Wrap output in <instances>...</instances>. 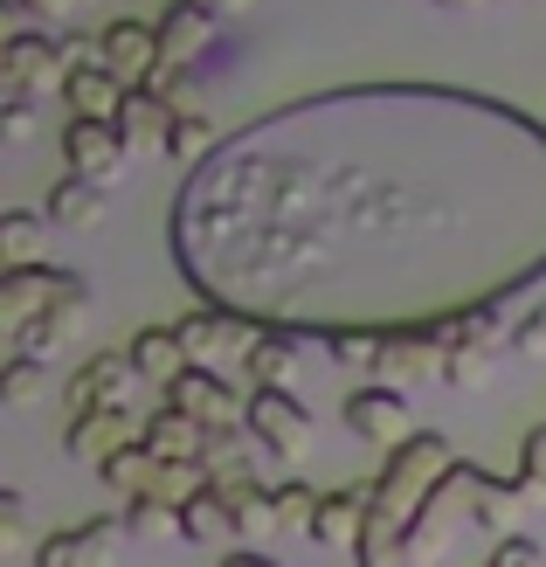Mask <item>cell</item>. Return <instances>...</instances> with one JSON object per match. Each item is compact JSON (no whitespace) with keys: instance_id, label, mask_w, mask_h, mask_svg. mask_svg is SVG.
Wrapping results in <instances>:
<instances>
[{"instance_id":"d590c367","label":"cell","mask_w":546,"mask_h":567,"mask_svg":"<svg viewBox=\"0 0 546 567\" xmlns=\"http://www.w3.org/2000/svg\"><path fill=\"white\" fill-rule=\"evenodd\" d=\"M153 91L174 104V111H200V83H194V70L187 63H174V70H159L153 76Z\"/></svg>"},{"instance_id":"7c38bea8","label":"cell","mask_w":546,"mask_h":567,"mask_svg":"<svg viewBox=\"0 0 546 567\" xmlns=\"http://www.w3.org/2000/svg\"><path fill=\"white\" fill-rule=\"evenodd\" d=\"M119 540H125V513H119V519L97 513V519H83V526L49 533V540L35 547V567H111Z\"/></svg>"},{"instance_id":"ba28073f","label":"cell","mask_w":546,"mask_h":567,"mask_svg":"<svg viewBox=\"0 0 546 567\" xmlns=\"http://www.w3.org/2000/svg\"><path fill=\"white\" fill-rule=\"evenodd\" d=\"M70 277H76V270H55V264H8V277H0V332L21 339L55 298H63Z\"/></svg>"},{"instance_id":"60d3db41","label":"cell","mask_w":546,"mask_h":567,"mask_svg":"<svg viewBox=\"0 0 546 567\" xmlns=\"http://www.w3.org/2000/svg\"><path fill=\"white\" fill-rule=\"evenodd\" d=\"M215 567H284V560H270L264 547H236V554H222Z\"/></svg>"},{"instance_id":"4316f807","label":"cell","mask_w":546,"mask_h":567,"mask_svg":"<svg viewBox=\"0 0 546 567\" xmlns=\"http://www.w3.org/2000/svg\"><path fill=\"white\" fill-rule=\"evenodd\" d=\"M222 492V505H228V519H236V540H264V533H277V505H270V485H215Z\"/></svg>"},{"instance_id":"8d00e7d4","label":"cell","mask_w":546,"mask_h":567,"mask_svg":"<svg viewBox=\"0 0 546 567\" xmlns=\"http://www.w3.org/2000/svg\"><path fill=\"white\" fill-rule=\"evenodd\" d=\"M0 547H8V554L28 547V498L21 492H0Z\"/></svg>"},{"instance_id":"d6986e66","label":"cell","mask_w":546,"mask_h":567,"mask_svg":"<svg viewBox=\"0 0 546 567\" xmlns=\"http://www.w3.org/2000/svg\"><path fill=\"white\" fill-rule=\"evenodd\" d=\"M367 498H373V485H339V492H319V505H311L305 533H311L319 547H360Z\"/></svg>"},{"instance_id":"f6af8a7d","label":"cell","mask_w":546,"mask_h":567,"mask_svg":"<svg viewBox=\"0 0 546 567\" xmlns=\"http://www.w3.org/2000/svg\"><path fill=\"white\" fill-rule=\"evenodd\" d=\"M249 8V0H215V14H243Z\"/></svg>"},{"instance_id":"5b68a950","label":"cell","mask_w":546,"mask_h":567,"mask_svg":"<svg viewBox=\"0 0 546 567\" xmlns=\"http://www.w3.org/2000/svg\"><path fill=\"white\" fill-rule=\"evenodd\" d=\"M63 159H70V174L97 181V187H119L132 174V146L111 118H70L63 125Z\"/></svg>"},{"instance_id":"8992f818","label":"cell","mask_w":546,"mask_h":567,"mask_svg":"<svg viewBox=\"0 0 546 567\" xmlns=\"http://www.w3.org/2000/svg\"><path fill=\"white\" fill-rule=\"evenodd\" d=\"M339 422H347L360 443H373V450H394L401 436H415V409H409V394L388 388V381L353 388V394H347V409H339Z\"/></svg>"},{"instance_id":"52a82bcc","label":"cell","mask_w":546,"mask_h":567,"mask_svg":"<svg viewBox=\"0 0 546 567\" xmlns=\"http://www.w3.org/2000/svg\"><path fill=\"white\" fill-rule=\"evenodd\" d=\"M498 374V311L443 326V381L450 388H484Z\"/></svg>"},{"instance_id":"8fae6325","label":"cell","mask_w":546,"mask_h":567,"mask_svg":"<svg viewBox=\"0 0 546 567\" xmlns=\"http://www.w3.org/2000/svg\"><path fill=\"white\" fill-rule=\"evenodd\" d=\"M174 326H181V347H187L194 367H215V360H228V353H249L256 332H264V326L236 319V311H215V305H194L187 319H174Z\"/></svg>"},{"instance_id":"e575fe53","label":"cell","mask_w":546,"mask_h":567,"mask_svg":"<svg viewBox=\"0 0 546 567\" xmlns=\"http://www.w3.org/2000/svg\"><path fill=\"white\" fill-rule=\"evenodd\" d=\"M512 477L533 492V505L546 498V422H539V430H526V443H519V471H512Z\"/></svg>"},{"instance_id":"2e32d148","label":"cell","mask_w":546,"mask_h":567,"mask_svg":"<svg viewBox=\"0 0 546 567\" xmlns=\"http://www.w3.org/2000/svg\"><path fill=\"white\" fill-rule=\"evenodd\" d=\"M125 97H132V83L111 63H70V76H63V111L70 118H111L119 125Z\"/></svg>"},{"instance_id":"ffe728a7","label":"cell","mask_w":546,"mask_h":567,"mask_svg":"<svg viewBox=\"0 0 546 567\" xmlns=\"http://www.w3.org/2000/svg\"><path fill=\"white\" fill-rule=\"evenodd\" d=\"M159 70H174V63H194L200 49H208V35H215V8H200V0H174L159 21Z\"/></svg>"},{"instance_id":"6da1fadb","label":"cell","mask_w":546,"mask_h":567,"mask_svg":"<svg viewBox=\"0 0 546 567\" xmlns=\"http://www.w3.org/2000/svg\"><path fill=\"white\" fill-rule=\"evenodd\" d=\"M181 284L249 326L443 332L546 277V118L464 83H347L187 166Z\"/></svg>"},{"instance_id":"bcb514c9","label":"cell","mask_w":546,"mask_h":567,"mask_svg":"<svg viewBox=\"0 0 546 567\" xmlns=\"http://www.w3.org/2000/svg\"><path fill=\"white\" fill-rule=\"evenodd\" d=\"M200 8H215V0H200Z\"/></svg>"},{"instance_id":"1f68e13d","label":"cell","mask_w":546,"mask_h":567,"mask_svg":"<svg viewBox=\"0 0 546 567\" xmlns=\"http://www.w3.org/2000/svg\"><path fill=\"white\" fill-rule=\"evenodd\" d=\"M42 381H49V360H28V353H14L8 367H0V402H8V409L42 402Z\"/></svg>"},{"instance_id":"603a6c76","label":"cell","mask_w":546,"mask_h":567,"mask_svg":"<svg viewBox=\"0 0 546 567\" xmlns=\"http://www.w3.org/2000/svg\"><path fill=\"white\" fill-rule=\"evenodd\" d=\"M132 367H138V381H159V388H174L187 374V347H181V326H146V332H132Z\"/></svg>"},{"instance_id":"f546056e","label":"cell","mask_w":546,"mask_h":567,"mask_svg":"<svg viewBox=\"0 0 546 567\" xmlns=\"http://www.w3.org/2000/svg\"><path fill=\"white\" fill-rule=\"evenodd\" d=\"M55 229L49 215H35V208H8L0 215V257L8 264H42V236Z\"/></svg>"},{"instance_id":"7a4b0ae2","label":"cell","mask_w":546,"mask_h":567,"mask_svg":"<svg viewBox=\"0 0 546 567\" xmlns=\"http://www.w3.org/2000/svg\"><path fill=\"white\" fill-rule=\"evenodd\" d=\"M450 464H456V443H450L443 430H415V436H401V443L388 450L381 477H373V513L394 519V526H409V519H415V505L436 492V477H443Z\"/></svg>"},{"instance_id":"4fadbf2b","label":"cell","mask_w":546,"mask_h":567,"mask_svg":"<svg viewBox=\"0 0 546 567\" xmlns=\"http://www.w3.org/2000/svg\"><path fill=\"white\" fill-rule=\"evenodd\" d=\"M166 402L181 415H194L200 430H236L243 422V402H236V388L222 381V367H187V374L166 388Z\"/></svg>"},{"instance_id":"9a60e30c","label":"cell","mask_w":546,"mask_h":567,"mask_svg":"<svg viewBox=\"0 0 546 567\" xmlns=\"http://www.w3.org/2000/svg\"><path fill=\"white\" fill-rule=\"evenodd\" d=\"M146 436V422H132V409L119 402V409H91V415H76V422H63V450L70 457H83V464H104L111 450H125V443H138Z\"/></svg>"},{"instance_id":"484cf974","label":"cell","mask_w":546,"mask_h":567,"mask_svg":"<svg viewBox=\"0 0 546 567\" xmlns=\"http://www.w3.org/2000/svg\"><path fill=\"white\" fill-rule=\"evenodd\" d=\"M42 215L55 221V229H97V221H104V187L83 181V174H63V181L49 187Z\"/></svg>"},{"instance_id":"3957f363","label":"cell","mask_w":546,"mask_h":567,"mask_svg":"<svg viewBox=\"0 0 546 567\" xmlns=\"http://www.w3.org/2000/svg\"><path fill=\"white\" fill-rule=\"evenodd\" d=\"M243 430L256 436V450H277V457H305L311 450V415L291 388H249L243 394Z\"/></svg>"},{"instance_id":"f35d334b","label":"cell","mask_w":546,"mask_h":567,"mask_svg":"<svg viewBox=\"0 0 546 567\" xmlns=\"http://www.w3.org/2000/svg\"><path fill=\"white\" fill-rule=\"evenodd\" d=\"M492 567H539V540H533V533H498V540H492Z\"/></svg>"},{"instance_id":"f1b7e54d","label":"cell","mask_w":546,"mask_h":567,"mask_svg":"<svg viewBox=\"0 0 546 567\" xmlns=\"http://www.w3.org/2000/svg\"><path fill=\"white\" fill-rule=\"evenodd\" d=\"M222 533H236V519H228L222 492H215V485H208V492H194V498L181 505V540H194V547H222Z\"/></svg>"},{"instance_id":"9c48e42d","label":"cell","mask_w":546,"mask_h":567,"mask_svg":"<svg viewBox=\"0 0 546 567\" xmlns=\"http://www.w3.org/2000/svg\"><path fill=\"white\" fill-rule=\"evenodd\" d=\"M132 381H138L132 353H91V360H83L76 374L63 381V422L91 415V409H119L125 394H132Z\"/></svg>"},{"instance_id":"74e56055","label":"cell","mask_w":546,"mask_h":567,"mask_svg":"<svg viewBox=\"0 0 546 567\" xmlns=\"http://www.w3.org/2000/svg\"><path fill=\"white\" fill-rule=\"evenodd\" d=\"M505 339H512V353H526V360H546V305H533V311H526V319L512 326Z\"/></svg>"},{"instance_id":"7dc6e473","label":"cell","mask_w":546,"mask_h":567,"mask_svg":"<svg viewBox=\"0 0 546 567\" xmlns=\"http://www.w3.org/2000/svg\"><path fill=\"white\" fill-rule=\"evenodd\" d=\"M484 567H492V560H484Z\"/></svg>"},{"instance_id":"7402d4cb","label":"cell","mask_w":546,"mask_h":567,"mask_svg":"<svg viewBox=\"0 0 546 567\" xmlns=\"http://www.w3.org/2000/svg\"><path fill=\"white\" fill-rule=\"evenodd\" d=\"M159 477H166V457H153L146 443H125L97 464V485L111 498H159Z\"/></svg>"},{"instance_id":"83f0119b","label":"cell","mask_w":546,"mask_h":567,"mask_svg":"<svg viewBox=\"0 0 546 567\" xmlns=\"http://www.w3.org/2000/svg\"><path fill=\"white\" fill-rule=\"evenodd\" d=\"M215 146H222V125L208 118V111H174V138H166V159H174L181 174H187V166H200Z\"/></svg>"},{"instance_id":"cb8c5ba5","label":"cell","mask_w":546,"mask_h":567,"mask_svg":"<svg viewBox=\"0 0 546 567\" xmlns=\"http://www.w3.org/2000/svg\"><path fill=\"white\" fill-rule=\"evenodd\" d=\"M298 339H305V332H277V326L256 332V347L243 353L249 388H291V381H298Z\"/></svg>"},{"instance_id":"b9f144b4","label":"cell","mask_w":546,"mask_h":567,"mask_svg":"<svg viewBox=\"0 0 546 567\" xmlns=\"http://www.w3.org/2000/svg\"><path fill=\"white\" fill-rule=\"evenodd\" d=\"M14 8H28V14H70V8H83V0H14Z\"/></svg>"},{"instance_id":"30bf717a","label":"cell","mask_w":546,"mask_h":567,"mask_svg":"<svg viewBox=\"0 0 546 567\" xmlns=\"http://www.w3.org/2000/svg\"><path fill=\"white\" fill-rule=\"evenodd\" d=\"M0 76H8V97H63V76H70L63 42H49V35H14Z\"/></svg>"},{"instance_id":"4dcf8cb0","label":"cell","mask_w":546,"mask_h":567,"mask_svg":"<svg viewBox=\"0 0 546 567\" xmlns=\"http://www.w3.org/2000/svg\"><path fill=\"white\" fill-rule=\"evenodd\" d=\"M326 353L347 367V374H381V353H388V332H332Z\"/></svg>"},{"instance_id":"ee69618b","label":"cell","mask_w":546,"mask_h":567,"mask_svg":"<svg viewBox=\"0 0 546 567\" xmlns=\"http://www.w3.org/2000/svg\"><path fill=\"white\" fill-rule=\"evenodd\" d=\"M436 8H456V14H471V8H492V0H436Z\"/></svg>"},{"instance_id":"d4e9b609","label":"cell","mask_w":546,"mask_h":567,"mask_svg":"<svg viewBox=\"0 0 546 567\" xmlns=\"http://www.w3.org/2000/svg\"><path fill=\"white\" fill-rule=\"evenodd\" d=\"M138 443H146L153 457H166V464H187V457H200V450H208V430H200L194 415H181L174 402H166V409H153V415H146V436H138Z\"/></svg>"},{"instance_id":"d6a6232c","label":"cell","mask_w":546,"mask_h":567,"mask_svg":"<svg viewBox=\"0 0 546 567\" xmlns=\"http://www.w3.org/2000/svg\"><path fill=\"white\" fill-rule=\"evenodd\" d=\"M125 533H132V540H166V533H181V505H166V498H125Z\"/></svg>"},{"instance_id":"5bb4252c","label":"cell","mask_w":546,"mask_h":567,"mask_svg":"<svg viewBox=\"0 0 546 567\" xmlns=\"http://www.w3.org/2000/svg\"><path fill=\"white\" fill-rule=\"evenodd\" d=\"M83 319H91V284L70 277V284H63V298H55L42 319L14 339V353H28V360H55V353H63V339L83 332Z\"/></svg>"},{"instance_id":"44dd1931","label":"cell","mask_w":546,"mask_h":567,"mask_svg":"<svg viewBox=\"0 0 546 567\" xmlns=\"http://www.w3.org/2000/svg\"><path fill=\"white\" fill-rule=\"evenodd\" d=\"M119 132L132 153H166V138H174V104H166L153 83H132V97L119 111Z\"/></svg>"},{"instance_id":"277c9868","label":"cell","mask_w":546,"mask_h":567,"mask_svg":"<svg viewBox=\"0 0 546 567\" xmlns=\"http://www.w3.org/2000/svg\"><path fill=\"white\" fill-rule=\"evenodd\" d=\"M456 477H464V513L471 526H484L498 540V533H519V519L533 513V492L519 485V477H492L484 464L471 457H456Z\"/></svg>"},{"instance_id":"ac0fdd59","label":"cell","mask_w":546,"mask_h":567,"mask_svg":"<svg viewBox=\"0 0 546 567\" xmlns=\"http://www.w3.org/2000/svg\"><path fill=\"white\" fill-rule=\"evenodd\" d=\"M97 55L125 83H153L159 76V28L153 21H111L104 35H97Z\"/></svg>"},{"instance_id":"7bdbcfd3","label":"cell","mask_w":546,"mask_h":567,"mask_svg":"<svg viewBox=\"0 0 546 567\" xmlns=\"http://www.w3.org/2000/svg\"><path fill=\"white\" fill-rule=\"evenodd\" d=\"M353 567H415L409 547H388V554H373V560H353Z\"/></svg>"},{"instance_id":"e0dca14e","label":"cell","mask_w":546,"mask_h":567,"mask_svg":"<svg viewBox=\"0 0 546 567\" xmlns=\"http://www.w3.org/2000/svg\"><path fill=\"white\" fill-rule=\"evenodd\" d=\"M443 374V332H388V353H381V381L415 394L422 381Z\"/></svg>"},{"instance_id":"ab89813d","label":"cell","mask_w":546,"mask_h":567,"mask_svg":"<svg viewBox=\"0 0 546 567\" xmlns=\"http://www.w3.org/2000/svg\"><path fill=\"white\" fill-rule=\"evenodd\" d=\"M35 132V97H8V138H28Z\"/></svg>"},{"instance_id":"836d02e7","label":"cell","mask_w":546,"mask_h":567,"mask_svg":"<svg viewBox=\"0 0 546 567\" xmlns=\"http://www.w3.org/2000/svg\"><path fill=\"white\" fill-rule=\"evenodd\" d=\"M270 505H277V526H305L311 505H319V492H311L305 477H284V485H270Z\"/></svg>"}]
</instances>
